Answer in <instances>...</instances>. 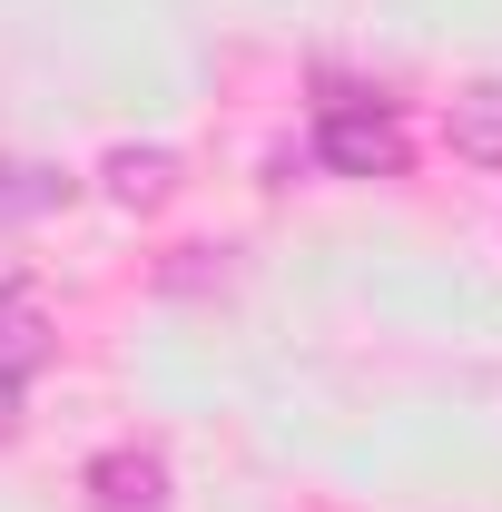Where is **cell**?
Returning a JSON list of instances; mask_svg holds the SVG:
<instances>
[{
  "mask_svg": "<svg viewBox=\"0 0 502 512\" xmlns=\"http://www.w3.org/2000/svg\"><path fill=\"white\" fill-rule=\"evenodd\" d=\"M315 158L335 168V178H404V119L384 109V99H325L315 109Z\"/></svg>",
  "mask_w": 502,
  "mask_h": 512,
  "instance_id": "6da1fadb",
  "label": "cell"
},
{
  "mask_svg": "<svg viewBox=\"0 0 502 512\" xmlns=\"http://www.w3.org/2000/svg\"><path fill=\"white\" fill-rule=\"evenodd\" d=\"M89 503L99 512H158L168 503V463H158V453H99V463H89Z\"/></svg>",
  "mask_w": 502,
  "mask_h": 512,
  "instance_id": "7a4b0ae2",
  "label": "cell"
},
{
  "mask_svg": "<svg viewBox=\"0 0 502 512\" xmlns=\"http://www.w3.org/2000/svg\"><path fill=\"white\" fill-rule=\"evenodd\" d=\"M50 207H69V168H50V158H0V237L10 227H40Z\"/></svg>",
  "mask_w": 502,
  "mask_h": 512,
  "instance_id": "3957f363",
  "label": "cell"
},
{
  "mask_svg": "<svg viewBox=\"0 0 502 512\" xmlns=\"http://www.w3.org/2000/svg\"><path fill=\"white\" fill-rule=\"evenodd\" d=\"M443 138H453V158H473V168H502V79H473V89L453 99Z\"/></svg>",
  "mask_w": 502,
  "mask_h": 512,
  "instance_id": "277c9868",
  "label": "cell"
},
{
  "mask_svg": "<svg viewBox=\"0 0 502 512\" xmlns=\"http://www.w3.org/2000/svg\"><path fill=\"white\" fill-rule=\"evenodd\" d=\"M99 178H109L119 207H158V197L178 188V148H109V168H99Z\"/></svg>",
  "mask_w": 502,
  "mask_h": 512,
  "instance_id": "5b68a950",
  "label": "cell"
},
{
  "mask_svg": "<svg viewBox=\"0 0 502 512\" xmlns=\"http://www.w3.org/2000/svg\"><path fill=\"white\" fill-rule=\"evenodd\" d=\"M50 355V335H40V306L30 296H0V375H30Z\"/></svg>",
  "mask_w": 502,
  "mask_h": 512,
  "instance_id": "8992f818",
  "label": "cell"
},
{
  "mask_svg": "<svg viewBox=\"0 0 502 512\" xmlns=\"http://www.w3.org/2000/svg\"><path fill=\"white\" fill-rule=\"evenodd\" d=\"M20 424V375H0V434Z\"/></svg>",
  "mask_w": 502,
  "mask_h": 512,
  "instance_id": "52a82bcc",
  "label": "cell"
}]
</instances>
